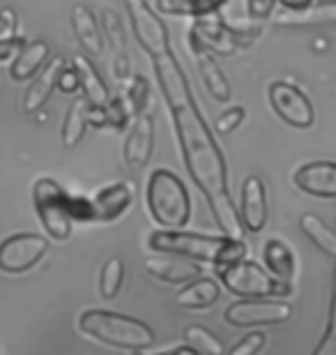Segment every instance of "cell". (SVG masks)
Instances as JSON below:
<instances>
[{"mask_svg":"<svg viewBox=\"0 0 336 355\" xmlns=\"http://www.w3.org/2000/svg\"><path fill=\"white\" fill-rule=\"evenodd\" d=\"M221 288L219 284L210 279V277H198V279L184 284V286L177 291L173 302L175 307L187 309V311H203L210 309L214 302L219 300Z\"/></svg>","mask_w":336,"mask_h":355,"instance_id":"22","label":"cell"},{"mask_svg":"<svg viewBox=\"0 0 336 355\" xmlns=\"http://www.w3.org/2000/svg\"><path fill=\"white\" fill-rule=\"evenodd\" d=\"M292 318V307L272 297H242L231 302L224 311V321L233 328H260V325H283Z\"/></svg>","mask_w":336,"mask_h":355,"instance_id":"7","label":"cell"},{"mask_svg":"<svg viewBox=\"0 0 336 355\" xmlns=\"http://www.w3.org/2000/svg\"><path fill=\"white\" fill-rule=\"evenodd\" d=\"M78 330L92 342L120 351H148L154 344V330L134 316L109 309H88L78 316Z\"/></svg>","mask_w":336,"mask_h":355,"instance_id":"3","label":"cell"},{"mask_svg":"<svg viewBox=\"0 0 336 355\" xmlns=\"http://www.w3.org/2000/svg\"><path fill=\"white\" fill-rule=\"evenodd\" d=\"M17 26H19L17 12L10 10V7H3V10H0V37H10V35H14Z\"/></svg>","mask_w":336,"mask_h":355,"instance_id":"39","label":"cell"},{"mask_svg":"<svg viewBox=\"0 0 336 355\" xmlns=\"http://www.w3.org/2000/svg\"><path fill=\"white\" fill-rule=\"evenodd\" d=\"M125 282V261L118 257L106 259V263L99 270V295L104 300H113L118 297L120 288Z\"/></svg>","mask_w":336,"mask_h":355,"instance_id":"28","label":"cell"},{"mask_svg":"<svg viewBox=\"0 0 336 355\" xmlns=\"http://www.w3.org/2000/svg\"><path fill=\"white\" fill-rule=\"evenodd\" d=\"M267 99L272 111L283 120L285 125L295 127V130H309L316 120L311 99L306 97L302 88L292 86L288 81H274L267 88Z\"/></svg>","mask_w":336,"mask_h":355,"instance_id":"10","label":"cell"},{"mask_svg":"<svg viewBox=\"0 0 336 355\" xmlns=\"http://www.w3.org/2000/svg\"><path fill=\"white\" fill-rule=\"evenodd\" d=\"M187 46H189V53L194 55L198 76H201V81H203V86L207 88V92H210V95L217 99V102H221V104L231 102V95H233L231 83H228L226 74L221 72V67L217 65V60L212 58V53L198 44L196 37L191 33L187 35Z\"/></svg>","mask_w":336,"mask_h":355,"instance_id":"13","label":"cell"},{"mask_svg":"<svg viewBox=\"0 0 336 355\" xmlns=\"http://www.w3.org/2000/svg\"><path fill=\"white\" fill-rule=\"evenodd\" d=\"M189 33L194 35L196 42L207 51H217L221 55H228L235 51V37L231 33V28H226L221 21L217 19V14H210V17L203 19H194V26L189 28Z\"/></svg>","mask_w":336,"mask_h":355,"instance_id":"20","label":"cell"},{"mask_svg":"<svg viewBox=\"0 0 336 355\" xmlns=\"http://www.w3.org/2000/svg\"><path fill=\"white\" fill-rule=\"evenodd\" d=\"M320 3H336V0H320Z\"/></svg>","mask_w":336,"mask_h":355,"instance_id":"44","label":"cell"},{"mask_svg":"<svg viewBox=\"0 0 336 355\" xmlns=\"http://www.w3.org/2000/svg\"><path fill=\"white\" fill-rule=\"evenodd\" d=\"M299 191L316 198H336V162H309L292 173Z\"/></svg>","mask_w":336,"mask_h":355,"instance_id":"14","label":"cell"},{"mask_svg":"<svg viewBox=\"0 0 336 355\" xmlns=\"http://www.w3.org/2000/svg\"><path fill=\"white\" fill-rule=\"evenodd\" d=\"M127 14L132 21V31L141 49L150 55V60L170 53V35L166 24L157 14L148 0H125Z\"/></svg>","mask_w":336,"mask_h":355,"instance_id":"8","label":"cell"},{"mask_svg":"<svg viewBox=\"0 0 336 355\" xmlns=\"http://www.w3.org/2000/svg\"><path fill=\"white\" fill-rule=\"evenodd\" d=\"M148 275L159 282L173 284V286H184V284L194 282L201 277V266L196 261L173 257V254H157V257H148L143 261Z\"/></svg>","mask_w":336,"mask_h":355,"instance_id":"15","label":"cell"},{"mask_svg":"<svg viewBox=\"0 0 336 355\" xmlns=\"http://www.w3.org/2000/svg\"><path fill=\"white\" fill-rule=\"evenodd\" d=\"M145 203L152 222L161 229L180 231L191 219V196L180 178L168 168H157L148 178Z\"/></svg>","mask_w":336,"mask_h":355,"instance_id":"4","label":"cell"},{"mask_svg":"<svg viewBox=\"0 0 336 355\" xmlns=\"http://www.w3.org/2000/svg\"><path fill=\"white\" fill-rule=\"evenodd\" d=\"M240 222L249 233H260L267 224V189L258 175H247L240 194Z\"/></svg>","mask_w":336,"mask_h":355,"instance_id":"12","label":"cell"},{"mask_svg":"<svg viewBox=\"0 0 336 355\" xmlns=\"http://www.w3.org/2000/svg\"><path fill=\"white\" fill-rule=\"evenodd\" d=\"M311 355H336V261L332 272V295H330V311H327V323L323 337L318 339L316 349Z\"/></svg>","mask_w":336,"mask_h":355,"instance_id":"30","label":"cell"},{"mask_svg":"<svg viewBox=\"0 0 336 355\" xmlns=\"http://www.w3.org/2000/svg\"><path fill=\"white\" fill-rule=\"evenodd\" d=\"M276 26H320V24H336V3H320L311 5L306 10L290 12L285 10L274 17Z\"/></svg>","mask_w":336,"mask_h":355,"instance_id":"25","label":"cell"},{"mask_svg":"<svg viewBox=\"0 0 336 355\" xmlns=\"http://www.w3.org/2000/svg\"><path fill=\"white\" fill-rule=\"evenodd\" d=\"M104 109H106V123H109V127H113V130H118V132L125 130L127 123H130V118H134L130 106H127V102L123 97H111L109 104H106Z\"/></svg>","mask_w":336,"mask_h":355,"instance_id":"33","label":"cell"},{"mask_svg":"<svg viewBox=\"0 0 336 355\" xmlns=\"http://www.w3.org/2000/svg\"><path fill=\"white\" fill-rule=\"evenodd\" d=\"M71 31H74L78 44L88 55H102L104 53V35L97 24V17L85 5L71 7Z\"/></svg>","mask_w":336,"mask_h":355,"instance_id":"21","label":"cell"},{"mask_svg":"<svg viewBox=\"0 0 336 355\" xmlns=\"http://www.w3.org/2000/svg\"><path fill=\"white\" fill-rule=\"evenodd\" d=\"M33 205L44 226L48 238L65 243L71 238V215H69V194L53 178H39L33 184Z\"/></svg>","mask_w":336,"mask_h":355,"instance_id":"6","label":"cell"},{"mask_svg":"<svg viewBox=\"0 0 336 355\" xmlns=\"http://www.w3.org/2000/svg\"><path fill=\"white\" fill-rule=\"evenodd\" d=\"M48 55H51V46L44 40L26 42L24 49L10 62V79L17 83H26L35 79L42 72V67L48 62Z\"/></svg>","mask_w":336,"mask_h":355,"instance_id":"18","label":"cell"},{"mask_svg":"<svg viewBox=\"0 0 336 355\" xmlns=\"http://www.w3.org/2000/svg\"><path fill=\"white\" fill-rule=\"evenodd\" d=\"M152 150H154V120L152 113L145 111L134 118L132 130L125 139V148H123L125 164L132 171H141V168L148 166L150 157H152Z\"/></svg>","mask_w":336,"mask_h":355,"instance_id":"11","label":"cell"},{"mask_svg":"<svg viewBox=\"0 0 336 355\" xmlns=\"http://www.w3.org/2000/svg\"><path fill=\"white\" fill-rule=\"evenodd\" d=\"M58 88L62 92H67V95H71V92L78 90V76L74 72V67H62V72L58 76Z\"/></svg>","mask_w":336,"mask_h":355,"instance_id":"40","label":"cell"},{"mask_svg":"<svg viewBox=\"0 0 336 355\" xmlns=\"http://www.w3.org/2000/svg\"><path fill=\"white\" fill-rule=\"evenodd\" d=\"M123 99L127 102V106H130L134 118L145 113L150 104V83L143 79V76H130V83H127Z\"/></svg>","mask_w":336,"mask_h":355,"instance_id":"31","label":"cell"},{"mask_svg":"<svg viewBox=\"0 0 336 355\" xmlns=\"http://www.w3.org/2000/svg\"><path fill=\"white\" fill-rule=\"evenodd\" d=\"M285 10H290V12H299V10H306V7H311L313 0H278Z\"/></svg>","mask_w":336,"mask_h":355,"instance_id":"42","label":"cell"},{"mask_svg":"<svg viewBox=\"0 0 336 355\" xmlns=\"http://www.w3.org/2000/svg\"><path fill=\"white\" fill-rule=\"evenodd\" d=\"M113 67H116V69H113V74H116L118 81H125L127 76H132V72H130V60H127L125 53H118L116 55V65H113Z\"/></svg>","mask_w":336,"mask_h":355,"instance_id":"41","label":"cell"},{"mask_svg":"<svg viewBox=\"0 0 336 355\" xmlns=\"http://www.w3.org/2000/svg\"><path fill=\"white\" fill-rule=\"evenodd\" d=\"M219 282L224 284L228 293L238 297H272V300H283L292 293L290 284L278 282L267 270H263L254 261H235V263L217 268Z\"/></svg>","mask_w":336,"mask_h":355,"instance_id":"5","label":"cell"},{"mask_svg":"<svg viewBox=\"0 0 336 355\" xmlns=\"http://www.w3.org/2000/svg\"><path fill=\"white\" fill-rule=\"evenodd\" d=\"M152 65L159 90L168 104L187 173L205 196L221 233L226 238L242 240L245 238V226L240 222V212L231 198V189H228L226 157L219 144L214 141V134L203 118L201 109H198L187 74L182 72L173 51L161 55V58H154Z\"/></svg>","mask_w":336,"mask_h":355,"instance_id":"1","label":"cell"},{"mask_svg":"<svg viewBox=\"0 0 336 355\" xmlns=\"http://www.w3.org/2000/svg\"><path fill=\"white\" fill-rule=\"evenodd\" d=\"M245 118H247L245 106H231V109L224 111L217 120H214V130H217L221 137H228V134H233L238 127H242Z\"/></svg>","mask_w":336,"mask_h":355,"instance_id":"35","label":"cell"},{"mask_svg":"<svg viewBox=\"0 0 336 355\" xmlns=\"http://www.w3.org/2000/svg\"><path fill=\"white\" fill-rule=\"evenodd\" d=\"M263 261H265V268L272 277H276L278 282H285L290 284L292 277H295V270H297V261H295V254L285 243L281 240L272 238L263 245Z\"/></svg>","mask_w":336,"mask_h":355,"instance_id":"23","label":"cell"},{"mask_svg":"<svg viewBox=\"0 0 336 355\" xmlns=\"http://www.w3.org/2000/svg\"><path fill=\"white\" fill-rule=\"evenodd\" d=\"M299 229H302L304 236L309 238L325 257L336 261V233L323 222V219L318 215H313V212H306V215H302V219H299Z\"/></svg>","mask_w":336,"mask_h":355,"instance_id":"27","label":"cell"},{"mask_svg":"<svg viewBox=\"0 0 336 355\" xmlns=\"http://www.w3.org/2000/svg\"><path fill=\"white\" fill-rule=\"evenodd\" d=\"M276 0H247V12L254 19H267L274 12Z\"/></svg>","mask_w":336,"mask_h":355,"instance_id":"38","label":"cell"},{"mask_svg":"<svg viewBox=\"0 0 336 355\" xmlns=\"http://www.w3.org/2000/svg\"><path fill=\"white\" fill-rule=\"evenodd\" d=\"M71 222H92V205L85 196H69Z\"/></svg>","mask_w":336,"mask_h":355,"instance_id":"36","label":"cell"},{"mask_svg":"<svg viewBox=\"0 0 336 355\" xmlns=\"http://www.w3.org/2000/svg\"><path fill=\"white\" fill-rule=\"evenodd\" d=\"M48 252V240L39 233H14L0 243V270L24 275L39 263Z\"/></svg>","mask_w":336,"mask_h":355,"instance_id":"9","label":"cell"},{"mask_svg":"<svg viewBox=\"0 0 336 355\" xmlns=\"http://www.w3.org/2000/svg\"><path fill=\"white\" fill-rule=\"evenodd\" d=\"M134 355H141V351H136ZM154 355H201V353L194 351V349H191V346H177V349L161 351V353H154Z\"/></svg>","mask_w":336,"mask_h":355,"instance_id":"43","label":"cell"},{"mask_svg":"<svg viewBox=\"0 0 336 355\" xmlns=\"http://www.w3.org/2000/svg\"><path fill=\"white\" fill-rule=\"evenodd\" d=\"M62 67H65V58H62V55H53V58L42 67V72L35 76V81L28 86L24 95V113L33 116V113H37L42 106L51 99L53 90L58 88V76L62 72Z\"/></svg>","mask_w":336,"mask_h":355,"instance_id":"17","label":"cell"},{"mask_svg":"<svg viewBox=\"0 0 336 355\" xmlns=\"http://www.w3.org/2000/svg\"><path fill=\"white\" fill-rule=\"evenodd\" d=\"M99 28H102V35H106V40L116 49V53H125L127 40L123 31V21H120V17L111 7H104L102 10V24H99Z\"/></svg>","mask_w":336,"mask_h":355,"instance_id":"32","label":"cell"},{"mask_svg":"<svg viewBox=\"0 0 336 355\" xmlns=\"http://www.w3.org/2000/svg\"><path fill=\"white\" fill-rule=\"evenodd\" d=\"M26 44V37L21 35H10V37H0V62L12 60Z\"/></svg>","mask_w":336,"mask_h":355,"instance_id":"37","label":"cell"},{"mask_svg":"<svg viewBox=\"0 0 336 355\" xmlns=\"http://www.w3.org/2000/svg\"><path fill=\"white\" fill-rule=\"evenodd\" d=\"M148 247L159 254H173L189 261L212 263L214 268L235 263L247 257V243L226 236H203L189 231L161 229L148 238Z\"/></svg>","mask_w":336,"mask_h":355,"instance_id":"2","label":"cell"},{"mask_svg":"<svg viewBox=\"0 0 336 355\" xmlns=\"http://www.w3.org/2000/svg\"><path fill=\"white\" fill-rule=\"evenodd\" d=\"M231 0H157V12L170 14V17H191L203 19L217 14Z\"/></svg>","mask_w":336,"mask_h":355,"instance_id":"24","label":"cell"},{"mask_svg":"<svg viewBox=\"0 0 336 355\" xmlns=\"http://www.w3.org/2000/svg\"><path fill=\"white\" fill-rule=\"evenodd\" d=\"M267 344V335L263 330H251L233 346L228 355H258Z\"/></svg>","mask_w":336,"mask_h":355,"instance_id":"34","label":"cell"},{"mask_svg":"<svg viewBox=\"0 0 336 355\" xmlns=\"http://www.w3.org/2000/svg\"><path fill=\"white\" fill-rule=\"evenodd\" d=\"M71 67L78 76V88L83 92V99L90 106H106L111 99L109 86L104 83L102 74L97 72L95 62H92L85 53H76L71 58Z\"/></svg>","mask_w":336,"mask_h":355,"instance_id":"19","label":"cell"},{"mask_svg":"<svg viewBox=\"0 0 336 355\" xmlns=\"http://www.w3.org/2000/svg\"><path fill=\"white\" fill-rule=\"evenodd\" d=\"M184 342L201 355H224L226 353L221 339L217 335H212V332L203 328V325H187V328H184Z\"/></svg>","mask_w":336,"mask_h":355,"instance_id":"29","label":"cell"},{"mask_svg":"<svg viewBox=\"0 0 336 355\" xmlns=\"http://www.w3.org/2000/svg\"><path fill=\"white\" fill-rule=\"evenodd\" d=\"M134 201V191L127 182L106 184L90 198L92 205V222H113L123 217Z\"/></svg>","mask_w":336,"mask_h":355,"instance_id":"16","label":"cell"},{"mask_svg":"<svg viewBox=\"0 0 336 355\" xmlns=\"http://www.w3.org/2000/svg\"><path fill=\"white\" fill-rule=\"evenodd\" d=\"M88 102L83 97H76L69 104L67 116L62 120V130H60V141L65 148L78 146V141L83 139L85 130H88Z\"/></svg>","mask_w":336,"mask_h":355,"instance_id":"26","label":"cell"}]
</instances>
